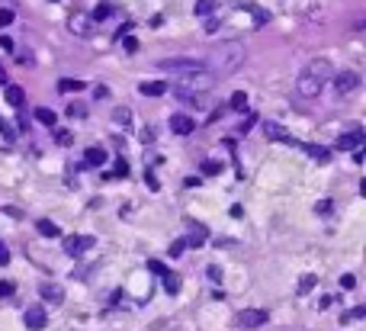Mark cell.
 <instances>
[{
	"label": "cell",
	"instance_id": "52a82bcc",
	"mask_svg": "<svg viewBox=\"0 0 366 331\" xmlns=\"http://www.w3.org/2000/svg\"><path fill=\"white\" fill-rule=\"evenodd\" d=\"M90 248H93V238H90V235H71V238H65V251H68L71 257L87 254Z\"/></svg>",
	"mask_w": 366,
	"mask_h": 331
},
{
	"label": "cell",
	"instance_id": "8d00e7d4",
	"mask_svg": "<svg viewBox=\"0 0 366 331\" xmlns=\"http://www.w3.org/2000/svg\"><path fill=\"white\" fill-rule=\"evenodd\" d=\"M113 119H116V122H122V126H126V122H129L132 116H129V109H126V106H119L116 113H113Z\"/></svg>",
	"mask_w": 366,
	"mask_h": 331
},
{
	"label": "cell",
	"instance_id": "836d02e7",
	"mask_svg": "<svg viewBox=\"0 0 366 331\" xmlns=\"http://www.w3.org/2000/svg\"><path fill=\"white\" fill-rule=\"evenodd\" d=\"M55 142H58V145H71V142H74V135H71L68 129H58V132H55Z\"/></svg>",
	"mask_w": 366,
	"mask_h": 331
},
{
	"label": "cell",
	"instance_id": "1f68e13d",
	"mask_svg": "<svg viewBox=\"0 0 366 331\" xmlns=\"http://www.w3.org/2000/svg\"><path fill=\"white\" fill-rule=\"evenodd\" d=\"M13 20H16V13H13V10H10V7H7V10H0V29H7V26H10V23H13Z\"/></svg>",
	"mask_w": 366,
	"mask_h": 331
},
{
	"label": "cell",
	"instance_id": "ac0fdd59",
	"mask_svg": "<svg viewBox=\"0 0 366 331\" xmlns=\"http://www.w3.org/2000/svg\"><path fill=\"white\" fill-rule=\"evenodd\" d=\"M218 7V0H196V7H193V13L196 16H212Z\"/></svg>",
	"mask_w": 366,
	"mask_h": 331
},
{
	"label": "cell",
	"instance_id": "3957f363",
	"mask_svg": "<svg viewBox=\"0 0 366 331\" xmlns=\"http://www.w3.org/2000/svg\"><path fill=\"white\" fill-rule=\"evenodd\" d=\"M157 68H161L164 74L180 77V74H187V71H196V68H206V65L202 61H193V58H170V61H161Z\"/></svg>",
	"mask_w": 366,
	"mask_h": 331
},
{
	"label": "cell",
	"instance_id": "2e32d148",
	"mask_svg": "<svg viewBox=\"0 0 366 331\" xmlns=\"http://www.w3.org/2000/svg\"><path fill=\"white\" fill-rule=\"evenodd\" d=\"M305 151H309V158L315 164H328V161H331V151L321 148V145H305Z\"/></svg>",
	"mask_w": 366,
	"mask_h": 331
},
{
	"label": "cell",
	"instance_id": "7bdbcfd3",
	"mask_svg": "<svg viewBox=\"0 0 366 331\" xmlns=\"http://www.w3.org/2000/svg\"><path fill=\"white\" fill-rule=\"evenodd\" d=\"M145 183H148V187H151V190H157V177L151 174V170H148V174H145Z\"/></svg>",
	"mask_w": 366,
	"mask_h": 331
},
{
	"label": "cell",
	"instance_id": "5b68a950",
	"mask_svg": "<svg viewBox=\"0 0 366 331\" xmlns=\"http://www.w3.org/2000/svg\"><path fill=\"white\" fill-rule=\"evenodd\" d=\"M260 132H263V135L270 139V142H283V145H296V139H292L289 132H286L283 126H279V122H270V119H263V122H260Z\"/></svg>",
	"mask_w": 366,
	"mask_h": 331
},
{
	"label": "cell",
	"instance_id": "ab89813d",
	"mask_svg": "<svg viewBox=\"0 0 366 331\" xmlns=\"http://www.w3.org/2000/svg\"><path fill=\"white\" fill-rule=\"evenodd\" d=\"M10 264V251H7V244L0 241V267H7Z\"/></svg>",
	"mask_w": 366,
	"mask_h": 331
},
{
	"label": "cell",
	"instance_id": "8992f818",
	"mask_svg": "<svg viewBox=\"0 0 366 331\" xmlns=\"http://www.w3.org/2000/svg\"><path fill=\"white\" fill-rule=\"evenodd\" d=\"M170 132L174 135H193L196 132V119L187 116V113H174L170 116Z\"/></svg>",
	"mask_w": 366,
	"mask_h": 331
},
{
	"label": "cell",
	"instance_id": "6da1fadb",
	"mask_svg": "<svg viewBox=\"0 0 366 331\" xmlns=\"http://www.w3.org/2000/svg\"><path fill=\"white\" fill-rule=\"evenodd\" d=\"M244 45L241 42H222V45H212L209 52V61H206V71L212 74H231L244 65Z\"/></svg>",
	"mask_w": 366,
	"mask_h": 331
},
{
	"label": "cell",
	"instance_id": "60d3db41",
	"mask_svg": "<svg viewBox=\"0 0 366 331\" xmlns=\"http://www.w3.org/2000/svg\"><path fill=\"white\" fill-rule=\"evenodd\" d=\"M113 174H116V177H126V174H129V164H126V161H119Z\"/></svg>",
	"mask_w": 366,
	"mask_h": 331
},
{
	"label": "cell",
	"instance_id": "cb8c5ba5",
	"mask_svg": "<svg viewBox=\"0 0 366 331\" xmlns=\"http://www.w3.org/2000/svg\"><path fill=\"white\" fill-rule=\"evenodd\" d=\"M109 16H113V7H109V4H100V7L93 10V23H103V20H109Z\"/></svg>",
	"mask_w": 366,
	"mask_h": 331
},
{
	"label": "cell",
	"instance_id": "7dc6e473",
	"mask_svg": "<svg viewBox=\"0 0 366 331\" xmlns=\"http://www.w3.org/2000/svg\"><path fill=\"white\" fill-rule=\"evenodd\" d=\"M0 84H7V71H4V65H0Z\"/></svg>",
	"mask_w": 366,
	"mask_h": 331
},
{
	"label": "cell",
	"instance_id": "d4e9b609",
	"mask_svg": "<svg viewBox=\"0 0 366 331\" xmlns=\"http://www.w3.org/2000/svg\"><path fill=\"white\" fill-rule=\"evenodd\" d=\"M228 106H231V109H244V106H248V93H241V90H238V93H231Z\"/></svg>",
	"mask_w": 366,
	"mask_h": 331
},
{
	"label": "cell",
	"instance_id": "f35d334b",
	"mask_svg": "<svg viewBox=\"0 0 366 331\" xmlns=\"http://www.w3.org/2000/svg\"><path fill=\"white\" fill-rule=\"evenodd\" d=\"M340 286H344V289H353V286H357V277H353V274H344V277H340Z\"/></svg>",
	"mask_w": 366,
	"mask_h": 331
},
{
	"label": "cell",
	"instance_id": "44dd1931",
	"mask_svg": "<svg viewBox=\"0 0 366 331\" xmlns=\"http://www.w3.org/2000/svg\"><path fill=\"white\" fill-rule=\"evenodd\" d=\"M42 299L45 302H61V299H65V293H61L58 286H42Z\"/></svg>",
	"mask_w": 366,
	"mask_h": 331
},
{
	"label": "cell",
	"instance_id": "d590c367",
	"mask_svg": "<svg viewBox=\"0 0 366 331\" xmlns=\"http://www.w3.org/2000/svg\"><path fill=\"white\" fill-rule=\"evenodd\" d=\"M183 248H187V238L174 241V244H170V257H180V254H183Z\"/></svg>",
	"mask_w": 366,
	"mask_h": 331
},
{
	"label": "cell",
	"instance_id": "ba28073f",
	"mask_svg": "<svg viewBox=\"0 0 366 331\" xmlns=\"http://www.w3.org/2000/svg\"><path fill=\"white\" fill-rule=\"evenodd\" d=\"M23 322H26V328H32V331H42L48 325V315H45L42 305H29L26 315H23Z\"/></svg>",
	"mask_w": 366,
	"mask_h": 331
},
{
	"label": "cell",
	"instance_id": "7c38bea8",
	"mask_svg": "<svg viewBox=\"0 0 366 331\" xmlns=\"http://www.w3.org/2000/svg\"><path fill=\"white\" fill-rule=\"evenodd\" d=\"M337 148H340V151L363 148V132H357V129H353V132H347V135H340V139H337Z\"/></svg>",
	"mask_w": 366,
	"mask_h": 331
},
{
	"label": "cell",
	"instance_id": "f546056e",
	"mask_svg": "<svg viewBox=\"0 0 366 331\" xmlns=\"http://www.w3.org/2000/svg\"><path fill=\"white\" fill-rule=\"evenodd\" d=\"M0 132H4V139H7V142H13V139H16V129L10 126V122H7L4 116H0Z\"/></svg>",
	"mask_w": 366,
	"mask_h": 331
},
{
	"label": "cell",
	"instance_id": "d6986e66",
	"mask_svg": "<svg viewBox=\"0 0 366 331\" xmlns=\"http://www.w3.org/2000/svg\"><path fill=\"white\" fill-rule=\"evenodd\" d=\"M58 90H61V93H74V90H84V81H74V77H61V81H58Z\"/></svg>",
	"mask_w": 366,
	"mask_h": 331
},
{
	"label": "cell",
	"instance_id": "30bf717a",
	"mask_svg": "<svg viewBox=\"0 0 366 331\" xmlns=\"http://www.w3.org/2000/svg\"><path fill=\"white\" fill-rule=\"evenodd\" d=\"M4 100L13 109H23L26 106V93H23V87H16V84H4Z\"/></svg>",
	"mask_w": 366,
	"mask_h": 331
},
{
	"label": "cell",
	"instance_id": "b9f144b4",
	"mask_svg": "<svg viewBox=\"0 0 366 331\" xmlns=\"http://www.w3.org/2000/svg\"><path fill=\"white\" fill-rule=\"evenodd\" d=\"M0 48H4V52H13V42H10V35H0Z\"/></svg>",
	"mask_w": 366,
	"mask_h": 331
},
{
	"label": "cell",
	"instance_id": "8fae6325",
	"mask_svg": "<svg viewBox=\"0 0 366 331\" xmlns=\"http://www.w3.org/2000/svg\"><path fill=\"white\" fill-rule=\"evenodd\" d=\"M305 71H309V74H315V77H321V81H328V77L334 74V68H331V61H328V58H315Z\"/></svg>",
	"mask_w": 366,
	"mask_h": 331
},
{
	"label": "cell",
	"instance_id": "7402d4cb",
	"mask_svg": "<svg viewBox=\"0 0 366 331\" xmlns=\"http://www.w3.org/2000/svg\"><path fill=\"white\" fill-rule=\"evenodd\" d=\"M164 289L170 293V296H174V293H180V277L167 270V274H164Z\"/></svg>",
	"mask_w": 366,
	"mask_h": 331
},
{
	"label": "cell",
	"instance_id": "74e56055",
	"mask_svg": "<svg viewBox=\"0 0 366 331\" xmlns=\"http://www.w3.org/2000/svg\"><path fill=\"white\" fill-rule=\"evenodd\" d=\"M148 270H151V274H157V277H164V274H167V267H164L161 261H148Z\"/></svg>",
	"mask_w": 366,
	"mask_h": 331
},
{
	"label": "cell",
	"instance_id": "ee69618b",
	"mask_svg": "<svg viewBox=\"0 0 366 331\" xmlns=\"http://www.w3.org/2000/svg\"><path fill=\"white\" fill-rule=\"evenodd\" d=\"M206 274H209V280H222V270H218L215 264H212V267H209V270H206Z\"/></svg>",
	"mask_w": 366,
	"mask_h": 331
},
{
	"label": "cell",
	"instance_id": "603a6c76",
	"mask_svg": "<svg viewBox=\"0 0 366 331\" xmlns=\"http://www.w3.org/2000/svg\"><path fill=\"white\" fill-rule=\"evenodd\" d=\"M315 286H318V277H315V274H305V277L299 280V293H312Z\"/></svg>",
	"mask_w": 366,
	"mask_h": 331
},
{
	"label": "cell",
	"instance_id": "4fadbf2b",
	"mask_svg": "<svg viewBox=\"0 0 366 331\" xmlns=\"http://www.w3.org/2000/svg\"><path fill=\"white\" fill-rule=\"evenodd\" d=\"M106 161H109V158H106L103 148H87V151H84V164H87V167H103Z\"/></svg>",
	"mask_w": 366,
	"mask_h": 331
},
{
	"label": "cell",
	"instance_id": "4316f807",
	"mask_svg": "<svg viewBox=\"0 0 366 331\" xmlns=\"http://www.w3.org/2000/svg\"><path fill=\"white\" fill-rule=\"evenodd\" d=\"M122 48H126L129 55H135V52H138V39H135V35H126V32H122Z\"/></svg>",
	"mask_w": 366,
	"mask_h": 331
},
{
	"label": "cell",
	"instance_id": "e575fe53",
	"mask_svg": "<svg viewBox=\"0 0 366 331\" xmlns=\"http://www.w3.org/2000/svg\"><path fill=\"white\" fill-rule=\"evenodd\" d=\"M68 116H74V119H84V116H87V109H84L80 103H71V106H68Z\"/></svg>",
	"mask_w": 366,
	"mask_h": 331
},
{
	"label": "cell",
	"instance_id": "e0dca14e",
	"mask_svg": "<svg viewBox=\"0 0 366 331\" xmlns=\"http://www.w3.org/2000/svg\"><path fill=\"white\" fill-rule=\"evenodd\" d=\"M35 228H39V235H45V238H61V231H58V225L52 222V219H39Z\"/></svg>",
	"mask_w": 366,
	"mask_h": 331
},
{
	"label": "cell",
	"instance_id": "c3c4849f",
	"mask_svg": "<svg viewBox=\"0 0 366 331\" xmlns=\"http://www.w3.org/2000/svg\"><path fill=\"white\" fill-rule=\"evenodd\" d=\"M52 4H58V0H52Z\"/></svg>",
	"mask_w": 366,
	"mask_h": 331
},
{
	"label": "cell",
	"instance_id": "f1b7e54d",
	"mask_svg": "<svg viewBox=\"0 0 366 331\" xmlns=\"http://www.w3.org/2000/svg\"><path fill=\"white\" fill-rule=\"evenodd\" d=\"M363 315H366V309H363V305H357V309H350V312L340 315V322H357V318H363Z\"/></svg>",
	"mask_w": 366,
	"mask_h": 331
},
{
	"label": "cell",
	"instance_id": "9c48e42d",
	"mask_svg": "<svg viewBox=\"0 0 366 331\" xmlns=\"http://www.w3.org/2000/svg\"><path fill=\"white\" fill-rule=\"evenodd\" d=\"M267 322V312L263 309H244L238 312V328H260Z\"/></svg>",
	"mask_w": 366,
	"mask_h": 331
},
{
	"label": "cell",
	"instance_id": "5bb4252c",
	"mask_svg": "<svg viewBox=\"0 0 366 331\" xmlns=\"http://www.w3.org/2000/svg\"><path fill=\"white\" fill-rule=\"evenodd\" d=\"M68 26H71V32H74V35H90V32H93V23H90V20H84L80 13H77V16H71Z\"/></svg>",
	"mask_w": 366,
	"mask_h": 331
},
{
	"label": "cell",
	"instance_id": "4dcf8cb0",
	"mask_svg": "<svg viewBox=\"0 0 366 331\" xmlns=\"http://www.w3.org/2000/svg\"><path fill=\"white\" fill-rule=\"evenodd\" d=\"M13 293H16V286L10 283V280H0V299H10Z\"/></svg>",
	"mask_w": 366,
	"mask_h": 331
},
{
	"label": "cell",
	"instance_id": "484cf974",
	"mask_svg": "<svg viewBox=\"0 0 366 331\" xmlns=\"http://www.w3.org/2000/svg\"><path fill=\"white\" fill-rule=\"evenodd\" d=\"M199 170H202L206 177H215V174H222V164H218V161H202Z\"/></svg>",
	"mask_w": 366,
	"mask_h": 331
},
{
	"label": "cell",
	"instance_id": "7a4b0ae2",
	"mask_svg": "<svg viewBox=\"0 0 366 331\" xmlns=\"http://www.w3.org/2000/svg\"><path fill=\"white\" fill-rule=\"evenodd\" d=\"M321 87H324V81L309 74V71H302V77L296 81V93L302 96V100H315V96L321 93Z\"/></svg>",
	"mask_w": 366,
	"mask_h": 331
},
{
	"label": "cell",
	"instance_id": "d6a6232c",
	"mask_svg": "<svg viewBox=\"0 0 366 331\" xmlns=\"http://www.w3.org/2000/svg\"><path fill=\"white\" fill-rule=\"evenodd\" d=\"M331 209H334V203H331V200L315 203V212H318V216H331Z\"/></svg>",
	"mask_w": 366,
	"mask_h": 331
},
{
	"label": "cell",
	"instance_id": "9a60e30c",
	"mask_svg": "<svg viewBox=\"0 0 366 331\" xmlns=\"http://www.w3.org/2000/svg\"><path fill=\"white\" fill-rule=\"evenodd\" d=\"M138 90H141L145 96H164V93H167V84H161V81H145V84H138Z\"/></svg>",
	"mask_w": 366,
	"mask_h": 331
},
{
	"label": "cell",
	"instance_id": "83f0119b",
	"mask_svg": "<svg viewBox=\"0 0 366 331\" xmlns=\"http://www.w3.org/2000/svg\"><path fill=\"white\" fill-rule=\"evenodd\" d=\"M254 126H257V116L248 113V116H244V122H241V129H238V135H248V132H251Z\"/></svg>",
	"mask_w": 366,
	"mask_h": 331
},
{
	"label": "cell",
	"instance_id": "f6af8a7d",
	"mask_svg": "<svg viewBox=\"0 0 366 331\" xmlns=\"http://www.w3.org/2000/svg\"><path fill=\"white\" fill-rule=\"evenodd\" d=\"M183 187H187V190H193V187H199V177H187V180H183Z\"/></svg>",
	"mask_w": 366,
	"mask_h": 331
},
{
	"label": "cell",
	"instance_id": "bcb514c9",
	"mask_svg": "<svg viewBox=\"0 0 366 331\" xmlns=\"http://www.w3.org/2000/svg\"><path fill=\"white\" fill-rule=\"evenodd\" d=\"M228 216H231V219H241V216H244V209H241V206H231Z\"/></svg>",
	"mask_w": 366,
	"mask_h": 331
},
{
	"label": "cell",
	"instance_id": "ffe728a7",
	"mask_svg": "<svg viewBox=\"0 0 366 331\" xmlns=\"http://www.w3.org/2000/svg\"><path fill=\"white\" fill-rule=\"evenodd\" d=\"M35 119H39L42 122V126H55V109H48V106H39V109H35Z\"/></svg>",
	"mask_w": 366,
	"mask_h": 331
},
{
	"label": "cell",
	"instance_id": "277c9868",
	"mask_svg": "<svg viewBox=\"0 0 366 331\" xmlns=\"http://www.w3.org/2000/svg\"><path fill=\"white\" fill-rule=\"evenodd\" d=\"M331 77H334L337 96H347V93H353L360 87V74H357V71H340V74H331Z\"/></svg>",
	"mask_w": 366,
	"mask_h": 331
}]
</instances>
